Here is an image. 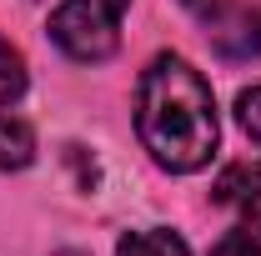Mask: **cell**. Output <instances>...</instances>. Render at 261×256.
<instances>
[{"instance_id":"cell-9","label":"cell","mask_w":261,"mask_h":256,"mask_svg":"<svg viewBox=\"0 0 261 256\" xmlns=\"http://www.w3.org/2000/svg\"><path fill=\"white\" fill-rule=\"evenodd\" d=\"M236 121H241V131L261 146V86H251V91L236 96Z\"/></svg>"},{"instance_id":"cell-10","label":"cell","mask_w":261,"mask_h":256,"mask_svg":"<svg viewBox=\"0 0 261 256\" xmlns=\"http://www.w3.org/2000/svg\"><path fill=\"white\" fill-rule=\"evenodd\" d=\"M86 5H100V10H106V15H116V20H121V10H126L130 0H86Z\"/></svg>"},{"instance_id":"cell-4","label":"cell","mask_w":261,"mask_h":256,"mask_svg":"<svg viewBox=\"0 0 261 256\" xmlns=\"http://www.w3.org/2000/svg\"><path fill=\"white\" fill-rule=\"evenodd\" d=\"M211 196H216L221 206H231L241 221L261 226V161H236V166H226V171L216 176Z\"/></svg>"},{"instance_id":"cell-5","label":"cell","mask_w":261,"mask_h":256,"mask_svg":"<svg viewBox=\"0 0 261 256\" xmlns=\"http://www.w3.org/2000/svg\"><path fill=\"white\" fill-rule=\"evenodd\" d=\"M116 256H191V246L171 231V226H141V231H126Z\"/></svg>"},{"instance_id":"cell-3","label":"cell","mask_w":261,"mask_h":256,"mask_svg":"<svg viewBox=\"0 0 261 256\" xmlns=\"http://www.w3.org/2000/svg\"><path fill=\"white\" fill-rule=\"evenodd\" d=\"M206 35L231 61H256L261 56V5L256 0H221L206 10Z\"/></svg>"},{"instance_id":"cell-7","label":"cell","mask_w":261,"mask_h":256,"mask_svg":"<svg viewBox=\"0 0 261 256\" xmlns=\"http://www.w3.org/2000/svg\"><path fill=\"white\" fill-rule=\"evenodd\" d=\"M20 91H25V61L10 40H0V106L20 100Z\"/></svg>"},{"instance_id":"cell-2","label":"cell","mask_w":261,"mask_h":256,"mask_svg":"<svg viewBox=\"0 0 261 256\" xmlns=\"http://www.w3.org/2000/svg\"><path fill=\"white\" fill-rule=\"evenodd\" d=\"M50 40L61 45L70 61H111L116 45H121V31H116V15H106L100 5H86V0H65L50 10Z\"/></svg>"},{"instance_id":"cell-8","label":"cell","mask_w":261,"mask_h":256,"mask_svg":"<svg viewBox=\"0 0 261 256\" xmlns=\"http://www.w3.org/2000/svg\"><path fill=\"white\" fill-rule=\"evenodd\" d=\"M211 256H261V226L241 221L236 231H226V236L211 246Z\"/></svg>"},{"instance_id":"cell-1","label":"cell","mask_w":261,"mask_h":256,"mask_svg":"<svg viewBox=\"0 0 261 256\" xmlns=\"http://www.w3.org/2000/svg\"><path fill=\"white\" fill-rule=\"evenodd\" d=\"M136 131L156 166L176 176L201 171L221 136L206 75L181 56H156L136 86Z\"/></svg>"},{"instance_id":"cell-6","label":"cell","mask_w":261,"mask_h":256,"mask_svg":"<svg viewBox=\"0 0 261 256\" xmlns=\"http://www.w3.org/2000/svg\"><path fill=\"white\" fill-rule=\"evenodd\" d=\"M35 161V131L20 116H0V171H25Z\"/></svg>"}]
</instances>
